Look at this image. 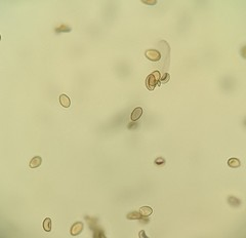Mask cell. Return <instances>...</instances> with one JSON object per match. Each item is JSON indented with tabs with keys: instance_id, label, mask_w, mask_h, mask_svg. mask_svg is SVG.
I'll list each match as a JSON object with an SVG mask.
<instances>
[{
	"instance_id": "1",
	"label": "cell",
	"mask_w": 246,
	"mask_h": 238,
	"mask_svg": "<svg viewBox=\"0 0 246 238\" xmlns=\"http://www.w3.org/2000/svg\"><path fill=\"white\" fill-rule=\"evenodd\" d=\"M160 77L161 76H160L159 71H154L148 76L147 79H146V86L149 91H153L157 85H159Z\"/></svg>"
},
{
	"instance_id": "2",
	"label": "cell",
	"mask_w": 246,
	"mask_h": 238,
	"mask_svg": "<svg viewBox=\"0 0 246 238\" xmlns=\"http://www.w3.org/2000/svg\"><path fill=\"white\" fill-rule=\"evenodd\" d=\"M145 55L148 60H150V61H152V62H158V61H160V59H161L160 52L156 49H153V48L146 50Z\"/></svg>"
},
{
	"instance_id": "3",
	"label": "cell",
	"mask_w": 246,
	"mask_h": 238,
	"mask_svg": "<svg viewBox=\"0 0 246 238\" xmlns=\"http://www.w3.org/2000/svg\"><path fill=\"white\" fill-rule=\"evenodd\" d=\"M83 230V224L81 222H76L75 224H73V226L71 227L70 234L72 236H77L79 235Z\"/></svg>"
},
{
	"instance_id": "4",
	"label": "cell",
	"mask_w": 246,
	"mask_h": 238,
	"mask_svg": "<svg viewBox=\"0 0 246 238\" xmlns=\"http://www.w3.org/2000/svg\"><path fill=\"white\" fill-rule=\"evenodd\" d=\"M143 115V109L141 107H136V109L132 111L131 115H130V119L131 121H136L141 118V116Z\"/></svg>"
},
{
	"instance_id": "5",
	"label": "cell",
	"mask_w": 246,
	"mask_h": 238,
	"mask_svg": "<svg viewBox=\"0 0 246 238\" xmlns=\"http://www.w3.org/2000/svg\"><path fill=\"white\" fill-rule=\"evenodd\" d=\"M41 163H42V158H41L40 156H35L31 159V161H30V163H29V166H30V168H36V167H38V166H40Z\"/></svg>"
},
{
	"instance_id": "6",
	"label": "cell",
	"mask_w": 246,
	"mask_h": 238,
	"mask_svg": "<svg viewBox=\"0 0 246 238\" xmlns=\"http://www.w3.org/2000/svg\"><path fill=\"white\" fill-rule=\"evenodd\" d=\"M228 203L233 207H239L242 202H241V200L239 199V198L235 197V196H229L228 197Z\"/></svg>"
},
{
	"instance_id": "7",
	"label": "cell",
	"mask_w": 246,
	"mask_h": 238,
	"mask_svg": "<svg viewBox=\"0 0 246 238\" xmlns=\"http://www.w3.org/2000/svg\"><path fill=\"white\" fill-rule=\"evenodd\" d=\"M60 103H61V105L65 108H69L71 105V101L67 94H61V96H60Z\"/></svg>"
},
{
	"instance_id": "8",
	"label": "cell",
	"mask_w": 246,
	"mask_h": 238,
	"mask_svg": "<svg viewBox=\"0 0 246 238\" xmlns=\"http://www.w3.org/2000/svg\"><path fill=\"white\" fill-rule=\"evenodd\" d=\"M126 218L127 220H141L143 216L141 214L140 211H131L129 214H127Z\"/></svg>"
},
{
	"instance_id": "9",
	"label": "cell",
	"mask_w": 246,
	"mask_h": 238,
	"mask_svg": "<svg viewBox=\"0 0 246 238\" xmlns=\"http://www.w3.org/2000/svg\"><path fill=\"white\" fill-rule=\"evenodd\" d=\"M228 165L232 168H237L241 165V162L238 158H230L228 160Z\"/></svg>"
},
{
	"instance_id": "10",
	"label": "cell",
	"mask_w": 246,
	"mask_h": 238,
	"mask_svg": "<svg viewBox=\"0 0 246 238\" xmlns=\"http://www.w3.org/2000/svg\"><path fill=\"white\" fill-rule=\"evenodd\" d=\"M140 212L143 217H149L150 214H152L153 209H152V207H150V206H143L140 209Z\"/></svg>"
},
{
	"instance_id": "11",
	"label": "cell",
	"mask_w": 246,
	"mask_h": 238,
	"mask_svg": "<svg viewBox=\"0 0 246 238\" xmlns=\"http://www.w3.org/2000/svg\"><path fill=\"white\" fill-rule=\"evenodd\" d=\"M43 229L46 231V232H50L52 230V220L50 218H46L43 222Z\"/></svg>"
},
{
	"instance_id": "12",
	"label": "cell",
	"mask_w": 246,
	"mask_h": 238,
	"mask_svg": "<svg viewBox=\"0 0 246 238\" xmlns=\"http://www.w3.org/2000/svg\"><path fill=\"white\" fill-rule=\"evenodd\" d=\"M71 30L72 29H71L70 27L66 26V25H64V24L60 25L59 27L55 28V32H57V33H61V32H70Z\"/></svg>"
},
{
	"instance_id": "13",
	"label": "cell",
	"mask_w": 246,
	"mask_h": 238,
	"mask_svg": "<svg viewBox=\"0 0 246 238\" xmlns=\"http://www.w3.org/2000/svg\"><path fill=\"white\" fill-rule=\"evenodd\" d=\"M169 79H170V75H169L168 73H165L162 77H160V81L159 83H162V84H164V83H167L169 81Z\"/></svg>"
},
{
	"instance_id": "14",
	"label": "cell",
	"mask_w": 246,
	"mask_h": 238,
	"mask_svg": "<svg viewBox=\"0 0 246 238\" xmlns=\"http://www.w3.org/2000/svg\"><path fill=\"white\" fill-rule=\"evenodd\" d=\"M165 163V159L162 158V157H159V158H157L156 160H155V164L157 165H162Z\"/></svg>"
},
{
	"instance_id": "15",
	"label": "cell",
	"mask_w": 246,
	"mask_h": 238,
	"mask_svg": "<svg viewBox=\"0 0 246 238\" xmlns=\"http://www.w3.org/2000/svg\"><path fill=\"white\" fill-rule=\"evenodd\" d=\"M144 3L146 4H149V5H154V4H157V1H155V0H153V1H143Z\"/></svg>"
},
{
	"instance_id": "16",
	"label": "cell",
	"mask_w": 246,
	"mask_h": 238,
	"mask_svg": "<svg viewBox=\"0 0 246 238\" xmlns=\"http://www.w3.org/2000/svg\"><path fill=\"white\" fill-rule=\"evenodd\" d=\"M136 125H138L136 123H129V124H128V128H129V129H131V128L133 129V128H136Z\"/></svg>"
},
{
	"instance_id": "17",
	"label": "cell",
	"mask_w": 246,
	"mask_h": 238,
	"mask_svg": "<svg viewBox=\"0 0 246 238\" xmlns=\"http://www.w3.org/2000/svg\"><path fill=\"white\" fill-rule=\"evenodd\" d=\"M140 237H145V238H147L148 236L146 235V232L144 230H141V232H140Z\"/></svg>"
}]
</instances>
